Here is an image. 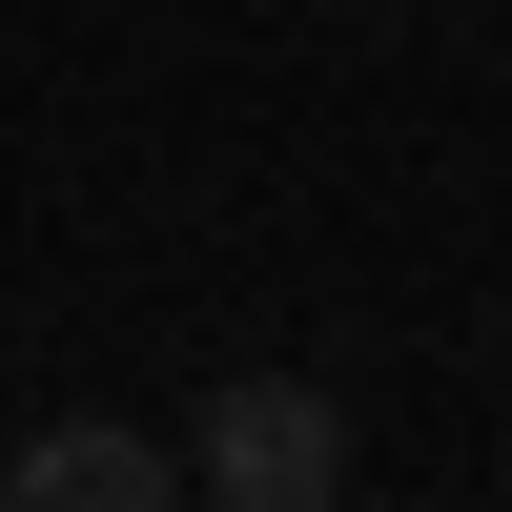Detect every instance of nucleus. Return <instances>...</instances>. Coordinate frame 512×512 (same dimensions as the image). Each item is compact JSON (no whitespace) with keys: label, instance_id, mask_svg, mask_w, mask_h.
I'll return each instance as SVG.
<instances>
[{"label":"nucleus","instance_id":"nucleus-2","mask_svg":"<svg viewBox=\"0 0 512 512\" xmlns=\"http://www.w3.org/2000/svg\"><path fill=\"white\" fill-rule=\"evenodd\" d=\"M0 512H185V451H164V431H82V410H62V431L0 451Z\"/></svg>","mask_w":512,"mask_h":512},{"label":"nucleus","instance_id":"nucleus-1","mask_svg":"<svg viewBox=\"0 0 512 512\" xmlns=\"http://www.w3.org/2000/svg\"><path fill=\"white\" fill-rule=\"evenodd\" d=\"M349 492V410L308 369H226L185 410V512H328Z\"/></svg>","mask_w":512,"mask_h":512}]
</instances>
